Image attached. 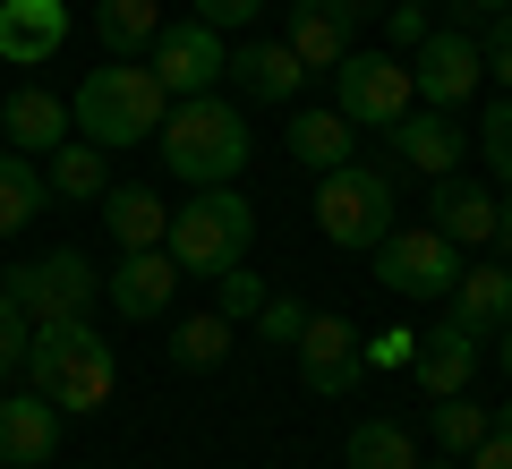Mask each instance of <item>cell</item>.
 <instances>
[{"mask_svg": "<svg viewBox=\"0 0 512 469\" xmlns=\"http://www.w3.org/2000/svg\"><path fill=\"white\" fill-rule=\"evenodd\" d=\"M26 384H35L60 418H94L120 393V359H111V342L94 333V316H52V325H35V342H26Z\"/></svg>", "mask_w": 512, "mask_h": 469, "instance_id": "1", "label": "cell"}, {"mask_svg": "<svg viewBox=\"0 0 512 469\" xmlns=\"http://www.w3.org/2000/svg\"><path fill=\"white\" fill-rule=\"evenodd\" d=\"M163 171L188 188H222L239 180V163H248V111L222 103V94H180V103L163 111Z\"/></svg>", "mask_w": 512, "mask_h": 469, "instance_id": "2", "label": "cell"}, {"mask_svg": "<svg viewBox=\"0 0 512 469\" xmlns=\"http://www.w3.org/2000/svg\"><path fill=\"white\" fill-rule=\"evenodd\" d=\"M77 111V137H94L111 154V145H154L163 137V77H154V60H111V69H86V86L69 94Z\"/></svg>", "mask_w": 512, "mask_h": 469, "instance_id": "3", "label": "cell"}, {"mask_svg": "<svg viewBox=\"0 0 512 469\" xmlns=\"http://www.w3.org/2000/svg\"><path fill=\"white\" fill-rule=\"evenodd\" d=\"M163 248H171V265H180V273H205V282H214V273H231L239 256L256 248V205L239 197L231 180H222V188H197V197L171 214V239H163Z\"/></svg>", "mask_w": 512, "mask_h": 469, "instance_id": "4", "label": "cell"}, {"mask_svg": "<svg viewBox=\"0 0 512 469\" xmlns=\"http://www.w3.org/2000/svg\"><path fill=\"white\" fill-rule=\"evenodd\" d=\"M316 231L333 248H376L393 231V171L376 163H342V171H316Z\"/></svg>", "mask_w": 512, "mask_h": 469, "instance_id": "5", "label": "cell"}, {"mask_svg": "<svg viewBox=\"0 0 512 469\" xmlns=\"http://www.w3.org/2000/svg\"><path fill=\"white\" fill-rule=\"evenodd\" d=\"M9 299L35 316V325H52V316H94V299H103V273L86 265L77 248H52V256H26V265H9Z\"/></svg>", "mask_w": 512, "mask_h": 469, "instance_id": "6", "label": "cell"}, {"mask_svg": "<svg viewBox=\"0 0 512 469\" xmlns=\"http://www.w3.org/2000/svg\"><path fill=\"white\" fill-rule=\"evenodd\" d=\"M376 282L393 290V299H453V282H461V248L427 222V231H384L376 248Z\"/></svg>", "mask_w": 512, "mask_h": 469, "instance_id": "7", "label": "cell"}, {"mask_svg": "<svg viewBox=\"0 0 512 469\" xmlns=\"http://www.w3.org/2000/svg\"><path fill=\"white\" fill-rule=\"evenodd\" d=\"M333 103H342L359 128H393L402 111H419L410 60H393V52H350L342 69H333Z\"/></svg>", "mask_w": 512, "mask_h": 469, "instance_id": "8", "label": "cell"}, {"mask_svg": "<svg viewBox=\"0 0 512 469\" xmlns=\"http://www.w3.org/2000/svg\"><path fill=\"white\" fill-rule=\"evenodd\" d=\"M478 77H487V52H478L470 26H436V35L410 52V86H419V103H436V111H461L478 94Z\"/></svg>", "mask_w": 512, "mask_h": 469, "instance_id": "9", "label": "cell"}, {"mask_svg": "<svg viewBox=\"0 0 512 469\" xmlns=\"http://www.w3.org/2000/svg\"><path fill=\"white\" fill-rule=\"evenodd\" d=\"M299 384H308L316 401H342L350 384L367 376V333L342 325V316H308V333H299Z\"/></svg>", "mask_w": 512, "mask_h": 469, "instance_id": "10", "label": "cell"}, {"mask_svg": "<svg viewBox=\"0 0 512 469\" xmlns=\"http://www.w3.org/2000/svg\"><path fill=\"white\" fill-rule=\"evenodd\" d=\"M222 69H231V52H222V35H214L205 18L163 26V35H154V77H163L171 103H180V94H214Z\"/></svg>", "mask_w": 512, "mask_h": 469, "instance_id": "11", "label": "cell"}, {"mask_svg": "<svg viewBox=\"0 0 512 469\" xmlns=\"http://www.w3.org/2000/svg\"><path fill=\"white\" fill-rule=\"evenodd\" d=\"M171 290H180L171 248H120V273L103 282V299L120 307V325H154V316L171 307Z\"/></svg>", "mask_w": 512, "mask_h": 469, "instance_id": "12", "label": "cell"}, {"mask_svg": "<svg viewBox=\"0 0 512 469\" xmlns=\"http://www.w3.org/2000/svg\"><path fill=\"white\" fill-rule=\"evenodd\" d=\"M69 43V0H0V69H43Z\"/></svg>", "mask_w": 512, "mask_h": 469, "instance_id": "13", "label": "cell"}, {"mask_svg": "<svg viewBox=\"0 0 512 469\" xmlns=\"http://www.w3.org/2000/svg\"><path fill=\"white\" fill-rule=\"evenodd\" d=\"M393 137V163L402 171H419V180H444V171H461V128H453V111H402V120L384 128Z\"/></svg>", "mask_w": 512, "mask_h": 469, "instance_id": "14", "label": "cell"}, {"mask_svg": "<svg viewBox=\"0 0 512 469\" xmlns=\"http://www.w3.org/2000/svg\"><path fill=\"white\" fill-rule=\"evenodd\" d=\"M60 452V410L26 384V393L0 401V469H43Z\"/></svg>", "mask_w": 512, "mask_h": 469, "instance_id": "15", "label": "cell"}, {"mask_svg": "<svg viewBox=\"0 0 512 469\" xmlns=\"http://www.w3.org/2000/svg\"><path fill=\"white\" fill-rule=\"evenodd\" d=\"M69 128H77V111L52 86H18L0 103V137L18 145V154H52V145H69Z\"/></svg>", "mask_w": 512, "mask_h": 469, "instance_id": "16", "label": "cell"}, {"mask_svg": "<svg viewBox=\"0 0 512 469\" xmlns=\"http://www.w3.org/2000/svg\"><path fill=\"white\" fill-rule=\"evenodd\" d=\"M453 325H470L478 342H495V333L512 325V265H504V256L461 265V282H453Z\"/></svg>", "mask_w": 512, "mask_h": 469, "instance_id": "17", "label": "cell"}, {"mask_svg": "<svg viewBox=\"0 0 512 469\" xmlns=\"http://www.w3.org/2000/svg\"><path fill=\"white\" fill-rule=\"evenodd\" d=\"M410 376L427 384V401H444V393H470V376H478V333L444 316L436 333H419V359H410Z\"/></svg>", "mask_w": 512, "mask_h": 469, "instance_id": "18", "label": "cell"}, {"mask_svg": "<svg viewBox=\"0 0 512 469\" xmlns=\"http://www.w3.org/2000/svg\"><path fill=\"white\" fill-rule=\"evenodd\" d=\"M222 77H239V94H256V103H291L299 77H308V60H299L291 43H274V35H248Z\"/></svg>", "mask_w": 512, "mask_h": 469, "instance_id": "19", "label": "cell"}, {"mask_svg": "<svg viewBox=\"0 0 512 469\" xmlns=\"http://www.w3.org/2000/svg\"><path fill=\"white\" fill-rule=\"evenodd\" d=\"M427 205H436V231L453 239V248H487V239H495V205H504V197H487L478 180L444 171V180H436V197H427Z\"/></svg>", "mask_w": 512, "mask_h": 469, "instance_id": "20", "label": "cell"}, {"mask_svg": "<svg viewBox=\"0 0 512 469\" xmlns=\"http://www.w3.org/2000/svg\"><path fill=\"white\" fill-rule=\"evenodd\" d=\"M103 222H111L120 248H163V239H171V205L154 197V188H137V180L103 188Z\"/></svg>", "mask_w": 512, "mask_h": 469, "instance_id": "21", "label": "cell"}, {"mask_svg": "<svg viewBox=\"0 0 512 469\" xmlns=\"http://www.w3.org/2000/svg\"><path fill=\"white\" fill-rule=\"evenodd\" d=\"M350 145H359V120H350L342 103L333 111H299L291 120V163H308V171H342Z\"/></svg>", "mask_w": 512, "mask_h": 469, "instance_id": "22", "label": "cell"}, {"mask_svg": "<svg viewBox=\"0 0 512 469\" xmlns=\"http://www.w3.org/2000/svg\"><path fill=\"white\" fill-rule=\"evenodd\" d=\"M154 35H163V0H94V43L111 60L154 52Z\"/></svg>", "mask_w": 512, "mask_h": 469, "instance_id": "23", "label": "cell"}, {"mask_svg": "<svg viewBox=\"0 0 512 469\" xmlns=\"http://www.w3.org/2000/svg\"><path fill=\"white\" fill-rule=\"evenodd\" d=\"M282 43H291L308 69H342V60H350V26L333 18L325 0H291V35H282Z\"/></svg>", "mask_w": 512, "mask_h": 469, "instance_id": "24", "label": "cell"}, {"mask_svg": "<svg viewBox=\"0 0 512 469\" xmlns=\"http://www.w3.org/2000/svg\"><path fill=\"white\" fill-rule=\"evenodd\" d=\"M43 197H52V188H43V163L18 154V145H0V239H18L26 222L43 214Z\"/></svg>", "mask_w": 512, "mask_h": 469, "instance_id": "25", "label": "cell"}, {"mask_svg": "<svg viewBox=\"0 0 512 469\" xmlns=\"http://www.w3.org/2000/svg\"><path fill=\"white\" fill-rule=\"evenodd\" d=\"M43 188H52V197H103V188H111L103 145H94V137H69V145H52V163H43Z\"/></svg>", "mask_w": 512, "mask_h": 469, "instance_id": "26", "label": "cell"}, {"mask_svg": "<svg viewBox=\"0 0 512 469\" xmlns=\"http://www.w3.org/2000/svg\"><path fill=\"white\" fill-rule=\"evenodd\" d=\"M350 469H419V444L393 418H359L350 427Z\"/></svg>", "mask_w": 512, "mask_h": 469, "instance_id": "27", "label": "cell"}, {"mask_svg": "<svg viewBox=\"0 0 512 469\" xmlns=\"http://www.w3.org/2000/svg\"><path fill=\"white\" fill-rule=\"evenodd\" d=\"M222 359H231V316H222V307L171 325V367H197V376H205V367H222Z\"/></svg>", "mask_w": 512, "mask_h": 469, "instance_id": "28", "label": "cell"}, {"mask_svg": "<svg viewBox=\"0 0 512 469\" xmlns=\"http://www.w3.org/2000/svg\"><path fill=\"white\" fill-rule=\"evenodd\" d=\"M427 427H436V444H444V452H453V461H461V452H470V444H478V435H487V427H495V418H487V410H478V401H470V393H444V401H436V410H427Z\"/></svg>", "mask_w": 512, "mask_h": 469, "instance_id": "29", "label": "cell"}, {"mask_svg": "<svg viewBox=\"0 0 512 469\" xmlns=\"http://www.w3.org/2000/svg\"><path fill=\"white\" fill-rule=\"evenodd\" d=\"M274 299V290H265V273H248V256H239L231 273H214V307L222 316H231V325H256V307Z\"/></svg>", "mask_w": 512, "mask_h": 469, "instance_id": "30", "label": "cell"}, {"mask_svg": "<svg viewBox=\"0 0 512 469\" xmlns=\"http://www.w3.org/2000/svg\"><path fill=\"white\" fill-rule=\"evenodd\" d=\"M26 342H35V316L0 290V376H26Z\"/></svg>", "mask_w": 512, "mask_h": 469, "instance_id": "31", "label": "cell"}, {"mask_svg": "<svg viewBox=\"0 0 512 469\" xmlns=\"http://www.w3.org/2000/svg\"><path fill=\"white\" fill-rule=\"evenodd\" d=\"M299 333H308V307H299V299H265V307H256V342L291 350Z\"/></svg>", "mask_w": 512, "mask_h": 469, "instance_id": "32", "label": "cell"}, {"mask_svg": "<svg viewBox=\"0 0 512 469\" xmlns=\"http://www.w3.org/2000/svg\"><path fill=\"white\" fill-rule=\"evenodd\" d=\"M478 145H487V163L512 180V94H495V103H487V120H478Z\"/></svg>", "mask_w": 512, "mask_h": 469, "instance_id": "33", "label": "cell"}, {"mask_svg": "<svg viewBox=\"0 0 512 469\" xmlns=\"http://www.w3.org/2000/svg\"><path fill=\"white\" fill-rule=\"evenodd\" d=\"M478 52H487V77L512 94V9L504 18H478Z\"/></svg>", "mask_w": 512, "mask_h": 469, "instance_id": "34", "label": "cell"}, {"mask_svg": "<svg viewBox=\"0 0 512 469\" xmlns=\"http://www.w3.org/2000/svg\"><path fill=\"white\" fill-rule=\"evenodd\" d=\"M265 9H274V0H197V18L214 26V35H239V26H256Z\"/></svg>", "mask_w": 512, "mask_h": 469, "instance_id": "35", "label": "cell"}, {"mask_svg": "<svg viewBox=\"0 0 512 469\" xmlns=\"http://www.w3.org/2000/svg\"><path fill=\"white\" fill-rule=\"evenodd\" d=\"M410 359H419V333H402V325L367 333V367H410Z\"/></svg>", "mask_w": 512, "mask_h": 469, "instance_id": "36", "label": "cell"}, {"mask_svg": "<svg viewBox=\"0 0 512 469\" xmlns=\"http://www.w3.org/2000/svg\"><path fill=\"white\" fill-rule=\"evenodd\" d=\"M461 469H512V427H487L470 452H461Z\"/></svg>", "mask_w": 512, "mask_h": 469, "instance_id": "37", "label": "cell"}, {"mask_svg": "<svg viewBox=\"0 0 512 469\" xmlns=\"http://www.w3.org/2000/svg\"><path fill=\"white\" fill-rule=\"evenodd\" d=\"M427 35H436V26H427V9H402V0H393V52H419Z\"/></svg>", "mask_w": 512, "mask_h": 469, "instance_id": "38", "label": "cell"}, {"mask_svg": "<svg viewBox=\"0 0 512 469\" xmlns=\"http://www.w3.org/2000/svg\"><path fill=\"white\" fill-rule=\"evenodd\" d=\"M325 9H333V18H342V26H350V35H359V26H367V18H376L384 0H325Z\"/></svg>", "mask_w": 512, "mask_h": 469, "instance_id": "39", "label": "cell"}, {"mask_svg": "<svg viewBox=\"0 0 512 469\" xmlns=\"http://www.w3.org/2000/svg\"><path fill=\"white\" fill-rule=\"evenodd\" d=\"M495 248H504V265H512V197L495 205Z\"/></svg>", "mask_w": 512, "mask_h": 469, "instance_id": "40", "label": "cell"}, {"mask_svg": "<svg viewBox=\"0 0 512 469\" xmlns=\"http://www.w3.org/2000/svg\"><path fill=\"white\" fill-rule=\"evenodd\" d=\"M512 0H461V18H504Z\"/></svg>", "mask_w": 512, "mask_h": 469, "instance_id": "41", "label": "cell"}, {"mask_svg": "<svg viewBox=\"0 0 512 469\" xmlns=\"http://www.w3.org/2000/svg\"><path fill=\"white\" fill-rule=\"evenodd\" d=\"M495 359H504V376H512V325H504V333H495Z\"/></svg>", "mask_w": 512, "mask_h": 469, "instance_id": "42", "label": "cell"}, {"mask_svg": "<svg viewBox=\"0 0 512 469\" xmlns=\"http://www.w3.org/2000/svg\"><path fill=\"white\" fill-rule=\"evenodd\" d=\"M402 9H427V18H436V9H444V0H402Z\"/></svg>", "mask_w": 512, "mask_h": 469, "instance_id": "43", "label": "cell"}, {"mask_svg": "<svg viewBox=\"0 0 512 469\" xmlns=\"http://www.w3.org/2000/svg\"><path fill=\"white\" fill-rule=\"evenodd\" d=\"M495 427H512V401H504V410H495Z\"/></svg>", "mask_w": 512, "mask_h": 469, "instance_id": "44", "label": "cell"}, {"mask_svg": "<svg viewBox=\"0 0 512 469\" xmlns=\"http://www.w3.org/2000/svg\"><path fill=\"white\" fill-rule=\"evenodd\" d=\"M436 469H461V461H436Z\"/></svg>", "mask_w": 512, "mask_h": 469, "instance_id": "45", "label": "cell"}]
</instances>
